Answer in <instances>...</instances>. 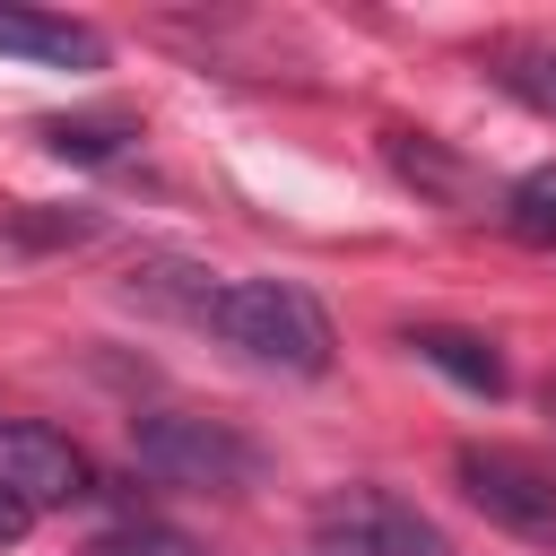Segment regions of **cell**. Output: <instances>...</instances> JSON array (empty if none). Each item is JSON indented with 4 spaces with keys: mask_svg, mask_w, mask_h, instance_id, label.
Returning <instances> with one entry per match:
<instances>
[{
    "mask_svg": "<svg viewBox=\"0 0 556 556\" xmlns=\"http://www.w3.org/2000/svg\"><path fill=\"white\" fill-rule=\"evenodd\" d=\"M200 330L226 339L235 356H252L261 374H295V382L330 374V348H339V339H330V313H321L295 278H226V287L208 295Z\"/></svg>",
    "mask_w": 556,
    "mask_h": 556,
    "instance_id": "obj_1",
    "label": "cell"
},
{
    "mask_svg": "<svg viewBox=\"0 0 556 556\" xmlns=\"http://www.w3.org/2000/svg\"><path fill=\"white\" fill-rule=\"evenodd\" d=\"M130 460L156 486H200V495H243L261 478V443L252 434H235L226 417H182V408L130 417Z\"/></svg>",
    "mask_w": 556,
    "mask_h": 556,
    "instance_id": "obj_2",
    "label": "cell"
},
{
    "mask_svg": "<svg viewBox=\"0 0 556 556\" xmlns=\"http://www.w3.org/2000/svg\"><path fill=\"white\" fill-rule=\"evenodd\" d=\"M452 478L460 495L521 547H556V478L530 460V452H504V443H460L452 452Z\"/></svg>",
    "mask_w": 556,
    "mask_h": 556,
    "instance_id": "obj_3",
    "label": "cell"
},
{
    "mask_svg": "<svg viewBox=\"0 0 556 556\" xmlns=\"http://www.w3.org/2000/svg\"><path fill=\"white\" fill-rule=\"evenodd\" d=\"M321 556H452V539L391 486H330L313 504Z\"/></svg>",
    "mask_w": 556,
    "mask_h": 556,
    "instance_id": "obj_4",
    "label": "cell"
},
{
    "mask_svg": "<svg viewBox=\"0 0 556 556\" xmlns=\"http://www.w3.org/2000/svg\"><path fill=\"white\" fill-rule=\"evenodd\" d=\"M0 495H17V504L43 521V513L87 504V495H96V469H87V452H78L70 434H52V426H35V417H0Z\"/></svg>",
    "mask_w": 556,
    "mask_h": 556,
    "instance_id": "obj_5",
    "label": "cell"
},
{
    "mask_svg": "<svg viewBox=\"0 0 556 556\" xmlns=\"http://www.w3.org/2000/svg\"><path fill=\"white\" fill-rule=\"evenodd\" d=\"M0 61H35V70H104V35L52 9H0Z\"/></svg>",
    "mask_w": 556,
    "mask_h": 556,
    "instance_id": "obj_6",
    "label": "cell"
},
{
    "mask_svg": "<svg viewBox=\"0 0 556 556\" xmlns=\"http://www.w3.org/2000/svg\"><path fill=\"white\" fill-rule=\"evenodd\" d=\"M35 139L61 165H122L130 139H139V122L130 113H52V122H35Z\"/></svg>",
    "mask_w": 556,
    "mask_h": 556,
    "instance_id": "obj_7",
    "label": "cell"
},
{
    "mask_svg": "<svg viewBox=\"0 0 556 556\" xmlns=\"http://www.w3.org/2000/svg\"><path fill=\"white\" fill-rule=\"evenodd\" d=\"M408 348H417L434 374H452L460 391H478V400H504V382H513L504 356H495L478 330H408Z\"/></svg>",
    "mask_w": 556,
    "mask_h": 556,
    "instance_id": "obj_8",
    "label": "cell"
},
{
    "mask_svg": "<svg viewBox=\"0 0 556 556\" xmlns=\"http://www.w3.org/2000/svg\"><path fill=\"white\" fill-rule=\"evenodd\" d=\"M486 70H495V87L521 96L530 113H556V43H504Z\"/></svg>",
    "mask_w": 556,
    "mask_h": 556,
    "instance_id": "obj_9",
    "label": "cell"
},
{
    "mask_svg": "<svg viewBox=\"0 0 556 556\" xmlns=\"http://www.w3.org/2000/svg\"><path fill=\"white\" fill-rule=\"evenodd\" d=\"M504 226L539 252H556V165H530L513 191H504Z\"/></svg>",
    "mask_w": 556,
    "mask_h": 556,
    "instance_id": "obj_10",
    "label": "cell"
},
{
    "mask_svg": "<svg viewBox=\"0 0 556 556\" xmlns=\"http://www.w3.org/2000/svg\"><path fill=\"white\" fill-rule=\"evenodd\" d=\"M87 556H191V547H182L174 530H104Z\"/></svg>",
    "mask_w": 556,
    "mask_h": 556,
    "instance_id": "obj_11",
    "label": "cell"
},
{
    "mask_svg": "<svg viewBox=\"0 0 556 556\" xmlns=\"http://www.w3.org/2000/svg\"><path fill=\"white\" fill-rule=\"evenodd\" d=\"M26 530H35V513H26V504H17V495H0V547H17V539H26Z\"/></svg>",
    "mask_w": 556,
    "mask_h": 556,
    "instance_id": "obj_12",
    "label": "cell"
},
{
    "mask_svg": "<svg viewBox=\"0 0 556 556\" xmlns=\"http://www.w3.org/2000/svg\"><path fill=\"white\" fill-rule=\"evenodd\" d=\"M547 417H556V382H547Z\"/></svg>",
    "mask_w": 556,
    "mask_h": 556,
    "instance_id": "obj_13",
    "label": "cell"
}]
</instances>
